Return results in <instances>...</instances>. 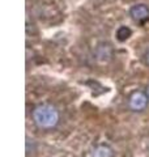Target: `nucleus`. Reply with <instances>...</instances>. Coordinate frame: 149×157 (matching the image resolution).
<instances>
[{"label":"nucleus","mask_w":149,"mask_h":157,"mask_svg":"<svg viewBox=\"0 0 149 157\" xmlns=\"http://www.w3.org/2000/svg\"><path fill=\"white\" fill-rule=\"evenodd\" d=\"M33 122L41 130H52L55 128L60 119V114L56 106L51 104L37 105L33 110Z\"/></svg>","instance_id":"nucleus-1"},{"label":"nucleus","mask_w":149,"mask_h":157,"mask_svg":"<svg viewBox=\"0 0 149 157\" xmlns=\"http://www.w3.org/2000/svg\"><path fill=\"white\" fill-rule=\"evenodd\" d=\"M149 104V97L147 92L136 90L128 98V106L132 111H144Z\"/></svg>","instance_id":"nucleus-2"},{"label":"nucleus","mask_w":149,"mask_h":157,"mask_svg":"<svg viewBox=\"0 0 149 157\" xmlns=\"http://www.w3.org/2000/svg\"><path fill=\"white\" fill-rule=\"evenodd\" d=\"M130 16L133 21L136 22H144L149 20V7L147 4H135L130 9Z\"/></svg>","instance_id":"nucleus-3"},{"label":"nucleus","mask_w":149,"mask_h":157,"mask_svg":"<svg viewBox=\"0 0 149 157\" xmlns=\"http://www.w3.org/2000/svg\"><path fill=\"white\" fill-rule=\"evenodd\" d=\"M114 151L110 145L99 144L92 151V157H113Z\"/></svg>","instance_id":"nucleus-4"},{"label":"nucleus","mask_w":149,"mask_h":157,"mask_svg":"<svg viewBox=\"0 0 149 157\" xmlns=\"http://www.w3.org/2000/svg\"><path fill=\"white\" fill-rule=\"evenodd\" d=\"M131 34H132V32L128 26H120L117 30V38H118V41L123 42V41H126V39L130 38Z\"/></svg>","instance_id":"nucleus-5"},{"label":"nucleus","mask_w":149,"mask_h":157,"mask_svg":"<svg viewBox=\"0 0 149 157\" xmlns=\"http://www.w3.org/2000/svg\"><path fill=\"white\" fill-rule=\"evenodd\" d=\"M145 62H147V64L149 66V50H148L147 54H145Z\"/></svg>","instance_id":"nucleus-6"},{"label":"nucleus","mask_w":149,"mask_h":157,"mask_svg":"<svg viewBox=\"0 0 149 157\" xmlns=\"http://www.w3.org/2000/svg\"><path fill=\"white\" fill-rule=\"evenodd\" d=\"M147 94H148V97H149V85L147 86Z\"/></svg>","instance_id":"nucleus-7"},{"label":"nucleus","mask_w":149,"mask_h":157,"mask_svg":"<svg viewBox=\"0 0 149 157\" xmlns=\"http://www.w3.org/2000/svg\"><path fill=\"white\" fill-rule=\"evenodd\" d=\"M148 148H149V144H148Z\"/></svg>","instance_id":"nucleus-8"}]
</instances>
